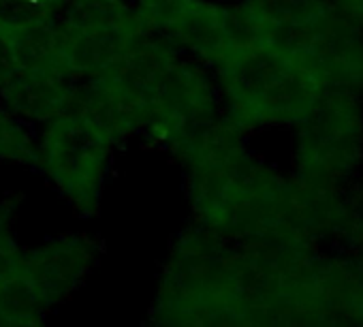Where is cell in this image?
I'll return each instance as SVG.
<instances>
[{
  "mask_svg": "<svg viewBox=\"0 0 363 327\" xmlns=\"http://www.w3.org/2000/svg\"><path fill=\"white\" fill-rule=\"evenodd\" d=\"M229 101V120L240 131L297 126L333 90L312 65L291 58L259 39L235 45L216 67Z\"/></svg>",
  "mask_w": 363,
  "mask_h": 327,
  "instance_id": "6da1fadb",
  "label": "cell"
},
{
  "mask_svg": "<svg viewBox=\"0 0 363 327\" xmlns=\"http://www.w3.org/2000/svg\"><path fill=\"white\" fill-rule=\"evenodd\" d=\"M113 143L79 116H60L50 122L39 160L56 184L86 212L99 201V191Z\"/></svg>",
  "mask_w": 363,
  "mask_h": 327,
  "instance_id": "7a4b0ae2",
  "label": "cell"
},
{
  "mask_svg": "<svg viewBox=\"0 0 363 327\" xmlns=\"http://www.w3.org/2000/svg\"><path fill=\"white\" fill-rule=\"evenodd\" d=\"M297 160L310 174L350 170L363 156V94L329 90L295 126Z\"/></svg>",
  "mask_w": 363,
  "mask_h": 327,
  "instance_id": "3957f363",
  "label": "cell"
},
{
  "mask_svg": "<svg viewBox=\"0 0 363 327\" xmlns=\"http://www.w3.org/2000/svg\"><path fill=\"white\" fill-rule=\"evenodd\" d=\"M167 33L212 67H218L235 45L255 39L238 7H223L208 0H186Z\"/></svg>",
  "mask_w": 363,
  "mask_h": 327,
  "instance_id": "277c9868",
  "label": "cell"
},
{
  "mask_svg": "<svg viewBox=\"0 0 363 327\" xmlns=\"http://www.w3.org/2000/svg\"><path fill=\"white\" fill-rule=\"evenodd\" d=\"M150 31L139 20L137 11L118 22L99 24L65 33L62 69L73 77H99L116 67L122 56Z\"/></svg>",
  "mask_w": 363,
  "mask_h": 327,
  "instance_id": "5b68a950",
  "label": "cell"
},
{
  "mask_svg": "<svg viewBox=\"0 0 363 327\" xmlns=\"http://www.w3.org/2000/svg\"><path fill=\"white\" fill-rule=\"evenodd\" d=\"M177 60L179 56L169 41H154L147 35L139 39L116 67H111L107 73L99 77H103L120 96L135 105L145 120L147 109L152 107L154 99L158 96L164 79L169 77Z\"/></svg>",
  "mask_w": 363,
  "mask_h": 327,
  "instance_id": "8992f818",
  "label": "cell"
},
{
  "mask_svg": "<svg viewBox=\"0 0 363 327\" xmlns=\"http://www.w3.org/2000/svg\"><path fill=\"white\" fill-rule=\"evenodd\" d=\"M73 75L67 71H16L0 90L7 109L16 116L52 122L65 116L71 90L75 86Z\"/></svg>",
  "mask_w": 363,
  "mask_h": 327,
  "instance_id": "52a82bcc",
  "label": "cell"
},
{
  "mask_svg": "<svg viewBox=\"0 0 363 327\" xmlns=\"http://www.w3.org/2000/svg\"><path fill=\"white\" fill-rule=\"evenodd\" d=\"M65 116H79L99 128L111 143H118L143 126L141 111L120 96L103 77H86L71 90Z\"/></svg>",
  "mask_w": 363,
  "mask_h": 327,
  "instance_id": "ba28073f",
  "label": "cell"
},
{
  "mask_svg": "<svg viewBox=\"0 0 363 327\" xmlns=\"http://www.w3.org/2000/svg\"><path fill=\"white\" fill-rule=\"evenodd\" d=\"M7 33L11 37V48L20 71H65V33L52 18L13 26L7 28Z\"/></svg>",
  "mask_w": 363,
  "mask_h": 327,
  "instance_id": "9c48e42d",
  "label": "cell"
},
{
  "mask_svg": "<svg viewBox=\"0 0 363 327\" xmlns=\"http://www.w3.org/2000/svg\"><path fill=\"white\" fill-rule=\"evenodd\" d=\"M133 13L135 9L126 5V0H67L56 9L52 20L62 33H73L88 26L126 20Z\"/></svg>",
  "mask_w": 363,
  "mask_h": 327,
  "instance_id": "30bf717a",
  "label": "cell"
},
{
  "mask_svg": "<svg viewBox=\"0 0 363 327\" xmlns=\"http://www.w3.org/2000/svg\"><path fill=\"white\" fill-rule=\"evenodd\" d=\"M0 158L39 162V152L30 135L7 109H0Z\"/></svg>",
  "mask_w": 363,
  "mask_h": 327,
  "instance_id": "8fae6325",
  "label": "cell"
},
{
  "mask_svg": "<svg viewBox=\"0 0 363 327\" xmlns=\"http://www.w3.org/2000/svg\"><path fill=\"white\" fill-rule=\"evenodd\" d=\"M186 5V0H139L137 16L143 22V26L154 31H167V26L173 22V18L179 13V9Z\"/></svg>",
  "mask_w": 363,
  "mask_h": 327,
  "instance_id": "7c38bea8",
  "label": "cell"
},
{
  "mask_svg": "<svg viewBox=\"0 0 363 327\" xmlns=\"http://www.w3.org/2000/svg\"><path fill=\"white\" fill-rule=\"evenodd\" d=\"M16 71H18V65H16V56L11 48V37L7 28L0 26V86H3Z\"/></svg>",
  "mask_w": 363,
  "mask_h": 327,
  "instance_id": "4fadbf2b",
  "label": "cell"
},
{
  "mask_svg": "<svg viewBox=\"0 0 363 327\" xmlns=\"http://www.w3.org/2000/svg\"><path fill=\"white\" fill-rule=\"evenodd\" d=\"M337 13L363 35V0H333Z\"/></svg>",
  "mask_w": 363,
  "mask_h": 327,
  "instance_id": "5bb4252c",
  "label": "cell"
},
{
  "mask_svg": "<svg viewBox=\"0 0 363 327\" xmlns=\"http://www.w3.org/2000/svg\"><path fill=\"white\" fill-rule=\"evenodd\" d=\"M26 3H30L33 7H37V9H41L45 16H54L56 13V9L62 5V3H67V0H26Z\"/></svg>",
  "mask_w": 363,
  "mask_h": 327,
  "instance_id": "9a60e30c",
  "label": "cell"
}]
</instances>
